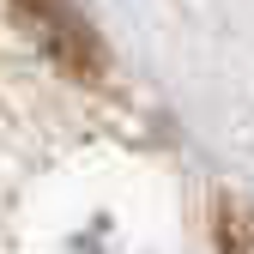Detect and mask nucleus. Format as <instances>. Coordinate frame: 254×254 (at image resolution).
<instances>
[{
  "mask_svg": "<svg viewBox=\"0 0 254 254\" xmlns=\"http://www.w3.org/2000/svg\"><path fill=\"white\" fill-rule=\"evenodd\" d=\"M12 18H18V30L55 61L61 73H73L85 85H97L109 73L103 37L91 30V18L73 6V0H12Z\"/></svg>",
  "mask_w": 254,
  "mask_h": 254,
  "instance_id": "obj_1",
  "label": "nucleus"
},
{
  "mask_svg": "<svg viewBox=\"0 0 254 254\" xmlns=\"http://www.w3.org/2000/svg\"><path fill=\"white\" fill-rule=\"evenodd\" d=\"M212 242H218V254H254V206L236 194H218L212 200Z\"/></svg>",
  "mask_w": 254,
  "mask_h": 254,
  "instance_id": "obj_2",
  "label": "nucleus"
}]
</instances>
